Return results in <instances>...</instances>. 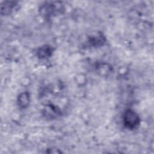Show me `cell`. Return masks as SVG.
<instances>
[{"label": "cell", "mask_w": 154, "mask_h": 154, "mask_svg": "<svg viewBox=\"0 0 154 154\" xmlns=\"http://www.w3.org/2000/svg\"><path fill=\"white\" fill-rule=\"evenodd\" d=\"M52 52V48L49 46H43L38 49L37 54L40 58H45L49 57L51 55Z\"/></svg>", "instance_id": "3957f363"}, {"label": "cell", "mask_w": 154, "mask_h": 154, "mask_svg": "<svg viewBox=\"0 0 154 154\" xmlns=\"http://www.w3.org/2000/svg\"><path fill=\"white\" fill-rule=\"evenodd\" d=\"M19 106L22 108H26L29 102V94L28 93H23L20 94L17 99Z\"/></svg>", "instance_id": "7a4b0ae2"}, {"label": "cell", "mask_w": 154, "mask_h": 154, "mask_svg": "<svg viewBox=\"0 0 154 154\" xmlns=\"http://www.w3.org/2000/svg\"><path fill=\"white\" fill-rule=\"evenodd\" d=\"M123 122L124 126L129 129L137 128L140 124V117L137 113L131 109H126L123 116Z\"/></svg>", "instance_id": "6da1fadb"}, {"label": "cell", "mask_w": 154, "mask_h": 154, "mask_svg": "<svg viewBox=\"0 0 154 154\" xmlns=\"http://www.w3.org/2000/svg\"><path fill=\"white\" fill-rule=\"evenodd\" d=\"M15 2H5L4 5H1V13L5 14H9L15 7Z\"/></svg>", "instance_id": "277c9868"}, {"label": "cell", "mask_w": 154, "mask_h": 154, "mask_svg": "<svg viewBox=\"0 0 154 154\" xmlns=\"http://www.w3.org/2000/svg\"><path fill=\"white\" fill-rule=\"evenodd\" d=\"M89 42L92 45H94L95 46L97 45H100L104 42V38L101 35L93 36L90 38Z\"/></svg>", "instance_id": "5b68a950"}]
</instances>
